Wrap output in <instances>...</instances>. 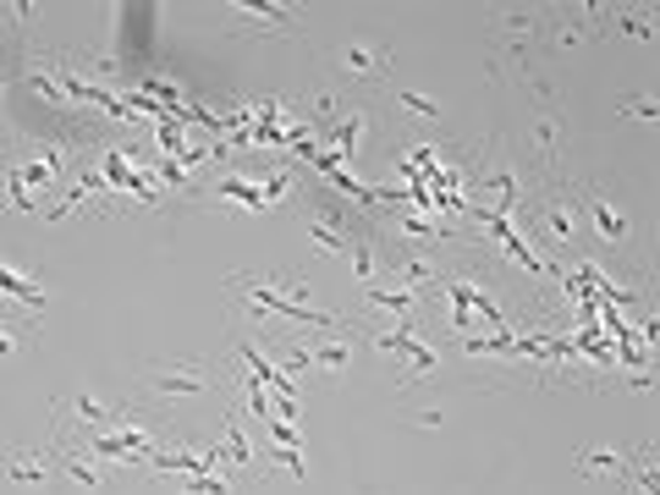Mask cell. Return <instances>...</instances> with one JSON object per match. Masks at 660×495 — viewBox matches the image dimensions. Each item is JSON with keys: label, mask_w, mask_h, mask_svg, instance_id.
Returning a JSON list of instances; mask_svg holds the SVG:
<instances>
[{"label": "cell", "mask_w": 660, "mask_h": 495, "mask_svg": "<svg viewBox=\"0 0 660 495\" xmlns=\"http://www.w3.org/2000/svg\"><path fill=\"white\" fill-rule=\"evenodd\" d=\"M121 413V397H105V391H72V397H61L56 408H50V424H56V435H88V430H105L110 419Z\"/></svg>", "instance_id": "3957f363"}, {"label": "cell", "mask_w": 660, "mask_h": 495, "mask_svg": "<svg viewBox=\"0 0 660 495\" xmlns=\"http://www.w3.org/2000/svg\"><path fill=\"white\" fill-rule=\"evenodd\" d=\"M358 336V330H347ZM347 336H325V341H309L314 352V375H347V363H352V341Z\"/></svg>", "instance_id": "ba28073f"}, {"label": "cell", "mask_w": 660, "mask_h": 495, "mask_svg": "<svg viewBox=\"0 0 660 495\" xmlns=\"http://www.w3.org/2000/svg\"><path fill=\"white\" fill-rule=\"evenodd\" d=\"M7 298H17V303H28V309H45V292H39L28 276H17V270H7Z\"/></svg>", "instance_id": "7c38bea8"}, {"label": "cell", "mask_w": 660, "mask_h": 495, "mask_svg": "<svg viewBox=\"0 0 660 495\" xmlns=\"http://www.w3.org/2000/svg\"><path fill=\"white\" fill-rule=\"evenodd\" d=\"M220 391V369L215 363H199V358H160V363H144L139 381H132V397L139 402H204Z\"/></svg>", "instance_id": "6da1fadb"}, {"label": "cell", "mask_w": 660, "mask_h": 495, "mask_svg": "<svg viewBox=\"0 0 660 495\" xmlns=\"http://www.w3.org/2000/svg\"><path fill=\"white\" fill-rule=\"evenodd\" d=\"M50 468H56V446H39V451H17L7 479H12V484H45Z\"/></svg>", "instance_id": "9c48e42d"}, {"label": "cell", "mask_w": 660, "mask_h": 495, "mask_svg": "<svg viewBox=\"0 0 660 495\" xmlns=\"http://www.w3.org/2000/svg\"><path fill=\"white\" fill-rule=\"evenodd\" d=\"M385 67H391V50H374V45H347L341 50V72L352 83H374V77H385Z\"/></svg>", "instance_id": "52a82bcc"}, {"label": "cell", "mask_w": 660, "mask_h": 495, "mask_svg": "<svg viewBox=\"0 0 660 495\" xmlns=\"http://www.w3.org/2000/svg\"><path fill=\"white\" fill-rule=\"evenodd\" d=\"M413 424H419V430H435V424H446V408H419Z\"/></svg>", "instance_id": "5bb4252c"}, {"label": "cell", "mask_w": 660, "mask_h": 495, "mask_svg": "<svg viewBox=\"0 0 660 495\" xmlns=\"http://www.w3.org/2000/svg\"><path fill=\"white\" fill-rule=\"evenodd\" d=\"M638 462H655V446H584L573 457V473L578 479H633Z\"/></svg>", "instance_id": "277c9868"}, {"label": "cell", "mask_w": 660, "mask_h": 495, "mask_svg": "<svg viewBox=\"0 0 660 495\" xmlns=\"http://www.w3.org/2000/svg\"><path fill=\"white\" fill-rule=\"evenodd\" d=\"M535 28H540V12H512V17L501 23V39H506V45H523Z\"/></svg>", "instance_id": "8fae6325"}, {"label": "cell", "mask_w": 660, "mask_h": 495, "mask_svg": "<svg viewBox=\"0 0 660 495\" xmlns=\"http://www.w3.org/2000/svg\"><path fill=\"white\" fill-rule=\"evenodd\" d=\"M396 105H403L408 116H419V121H441V105H435L430 94H413V88H396Z\"/></svg>", "instance_id": "30bf717a"}, {"label": "cell", "mask_w": 660, "mask_h": 495, "mask_svg": "<svg viewBox=\"0 0 660 495\" xmlns=\"http://www.w3.org/2000/svg\"><path fill=\"white\" fill-rule=\"evenodd\" d=\"M622 34H627V39H655V34H649V17H622Z\"/></svg>", "instance_id": "4fadbf2b"}, {"label": "cell", "mask_w": 660, "mask_h": 495, "mask_svg": "<svg viewBox=\"0 0 660 495\" xmlns=\"http://www.w3.org/2000/svg\"><path fill=\"white\" fill-rule=\"evenodd\" d=\"M523 215L545 231L551 247H567V254H573V247L584 242V198H578V188L567 177L562 182H540V193L528 198Z\"/></svg>", "instance_id": "7a4b0ae2"}, {"label": "cell", "mask_w": 660, "mask_h": 495, "mask_svg": "<svg viewBox=\"0 0 660 495\" xmlns=\"http://www.w3.org/2000/svg\"><path fill=\"white\" fill-rule=\"evenodd\" d=\"M298 231L314 242L320 259H341V254H347V231H341L336 220H325L314 204H298Z\"/></svg>", "instance_id": "5b68a950"}, {"label": "cell", "mask_w": 660, "mask_h": 495, "mask_svg": "<svg viewBox=\"0 0 660 495\" xmlns=\"http://www.w3.org/2000/svg\"><path fill=\"white\" fill-rule=\"evenodd\" d=\"M578 198H584V220H589V226H600L605 247H627V220L611 209V198H605V193H595V188H584Z\"/></svg>", "instance_id": "8992f818"}]
</instances>
